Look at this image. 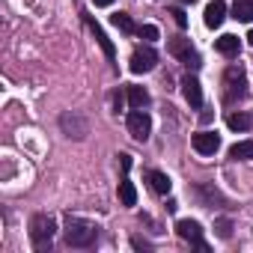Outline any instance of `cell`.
<instances>
[{
  "label": "cell",
  "instance_id": "6da1fadb",
  "mask_svg": "<svg viewBox=\"0 0 253 253\" xmlns=\"http://www.w3.org/2000/svg\"><path fill=\"white\" fill-rule=\"evenodd\" d=\"M98 238V226L81 217H66V244L69 247H89Z\"/></svg>",
  "mask_w": 253,
  "mask_h": 253
},
{
  "label": "cell",
  "instance_id": "7a4b0ae2",
  "mask_svg": "<svg viewBox=\"0 0 253 253\" xmlns=\"http://www.w3.org/2000/svg\"><path fill=\"white\" fill-rule=\"evenodd\" d=\"M54 232H57L54 217H48V214H33L30 217V241H33L36 250H48Z\"/></svg>",
  "mask_w": 253,
  "mask_h": 253
},
{
  "label": "cell",
  "instance_id": "3957f363",
  "mask_svg": "<svg viewBox=\"0 0 253 253\" xmlns=\"http://www.w3.org/2000/svg\"><path fill=\"white\" fill-rule=\"evenodd\" d=\"M149 131H152V119L149 113L140 107V110H131L128 113V134L137 140V143H146L149 140Z\"/></svg>",
  "mask_w": 253,
  "mask_h": 253
},
{
  "label": "cell",
  "instance_id": "277c9868",
  "mask_svg": "<svg viewBox=\"0 0 253 253\" xmlns=\"http://www.w3.org/2000/svg\"><path fill=\"white\" fill-rule=\"evenodd\" d=\"M223 86H226V98H241L247 92V75L241 66H229L226 69V78H223Z\"/></svg>",
  "mask_w": 253,
  "mask_h": 253
},
{
  "label": "cell",
  "instance_id": "5b68a950",
  "mask_svg": "<svg viewBox=\"0 0 253 253\" xmlns=\"http://www.w3.org/2000/svg\"><path fill=\"white\" fill-rule=\"evenodd\" d=\"M176 232H179L185 241H191L197 250H209V244L203 241V226H200L197 220H191V217H182V220H176Z\"/></svg>",
  "mask_w": 253,
  "mask_h": 253
},
{
  "label": "cell",
  "instance_id": "8992f818",
  "mask_svg": "<svg viewBox=\"0 0 253 253\" xmlns=\"http://www.w3.org/2000/svg\"><path fill=\"white\" fill-rule=\"evenodd\" d=\"M170 54L179 57L188 69H197V66H200V57H197V51L191 48V39H170Z\"/></svg>",
  "mask_w": 253,
  "mask_h": 253
},
{
  "label": "cell",
  "instance_id": "52a82bcc",
  "mask_svg": "<svg viewBox=\"0 0 253 253\" xmlns=\"http://www.w3.org/2000/svg\"><path fill=\"white\" fill-rule=\"evenodd\" d=\"M155 63H158V54H155L152 48H137V51L131 54V72H134V75L152 72V69H155Z\"/></svg>",
  "mask_w": 253,
  "mask_h": 253
},
{
  "label": "cell",
  "instance_id": "ba28073f",
  "mask_svg": "<svg viewBox=\"0 0 253 253\" xmlns=\"http://www.w3.org/2000/svg\"><path fill=\"white\" fill-rule=\"evenodd\" d=\"M60 125H63V131L75 140H84L86 137V119L78 116V113H63L60 116Z\"/></svg>",
  "mask_w": 253,
  "mask_h": 253
},
{
  "label": "cell",
  "instance_id": "9c48e42d",
  "mask_svg": "<svg viewBox=\"0 0 253 253\" xmlns=\"http://www.w3.org/2000/svg\"><path fill=\"white\" fill-rule=\"evenodd\" d=\"M182 92H185V101L197 110V107H203V86H200V81L194 78V75H185L182 78Z\"/></svg>",
  "mask_w": 253,
  "mask_h": 253
},
{
  "label": "cell",
  "instance_id": "30bf717a",
  "mask_svg": "<svg viewBox=\"0 0 253 253\" xmlns=\"http://www.w3.org/2000/svg\"><path fill=\"white\" fill-rule=\"evenodd\" d=\"M194 149L200 155H214L220 149V137L214 131H200V134H194Z\"/></svg>",
  "mask_w": 253,
  "mask_h": 253
},
{
  "label": "cell",
  "instance_id": "8fae6325",
  "mask_svg": "<svg viewBox=\"0 0 253 253\" xmlns=\"http://www.w3.org/2000/svg\"><path fill=\"white\" fill-rule=\"evenodd\" d=\"M223 18H226V3H223V0H211V3L206 6V15H203L206 27L209 30H217L223 24Z\"/></svg>",
  "mask_w": 253,
  "mask_h": 253
},
{
  "label": "cell",
  "instance_id": "7c38bea8",
  "mask_svg": "<svg viewBox=\"0 0 253 253\" xmlns=\"http://www.w3.org/2000/svg\"><path fill=\"white\" fill-rule=\"evenodd\" d=\"M125 98H128L131 110H140V107L149 104V92H146L143 86H125Z\"/></svg>",
  "mask_w": 253,
  "mask_h": 253
},
{
  "label": "cell",
  "instance_id": "4fadbf2b",
  "mask_svg": "<svg viewBox=\"0 0 253 253\" xmlns=\"http://www.w3.org/2000/svg\"><path fill=\"white\" fill-rule=\"evenodd\" d=\"M214 48H217V54H223V57H238V36H232V33H226V36H220L217 42H214Z\"/></svg>",
  "mask_w": 253,
  "mask_h": 253
},
{
  "label": "cell",
  "instance_id": "5bb4252c",
  "mask_svg": "<svg viewBox=\"0 0 253 253\" xmlns=\"http://www.w3.org/2000/svg\"><path fill=\"white\" fill-rule=\"evenodd\" d=\"M229 158L235 161H253V140H238L229 146Z\"/></svg>",
  "mask_w": 253,
  "mask_h": 253
},
{
  "label": "cell",
  "instance_id": "9a60e30c",
  "mask_svg": "<svg viewBox=\"0 0 253 253\" xmlns=\"http://www.w3.org/2000/svg\"><path fill=\"white\" fill-rule=\"evenodd\" d=\"M232 18L238 21H253V0H232Z\"/></svg>",
  "mask_w": 253,
  "mask_h": 253
},
{
  "label": "cell",
  "instance_id": "2e32d148",
  "mask_svg": "<svg viewBox=\"0 0 253 253\" xmlns=\"http://www.w3.org/2000/svg\"><path fill=\"white\" fill-rule=\"evenodd\" d=\"M149 185H152V191H155V194H170V188H173L170 176H167V173H161V170H152V173H149Z\"/></svg>",
  "mask_w": 253,
  "mask_h": 253
},
{
  "label": "cell",
  "instance_id": "e0dca14e",
  "mask_svg": "<svg viewBox=\"0 0 253 253\" xmlns=\"http://www.w3.org/2000/svg\"><path fill=\"white\" fill-rule=\"evenodd\" d=\"M89 30L95 33V39H98V45H101V51H104V57H107V60H113V57H116V48H113V42H110V39L104 36V30H101V27H98L95 21H89Z\"/></svg>",
  "mask_w": 253,
  "mask_h": 253
},
{
  "label": "cell",
  "instance_id": "ac0fdd59",
  "mask_svg": "<svg viewBox=\"0 0 253 253\" xmlns=\"http://www.w3.org/2000/svg\"><path fill=\"white\" fill-rule=\"evenodd\" d=\"M119 200H122V206H137V191H134L131 179H122L119 182Z\"/></svg>",
  "mask_w": 253,
  "mask_h": 253
},
{
  "label": "cell",
  "instance_id": "d6986e66",
  "mask_svg": "<svg viewBox=\"0 0 253 253\" xmlns=\"http://www.w3.org/2000/svg\"><path fill=\"white\" fill-rule=\"evenodd\" d=\"M226 125H229L232 131H247L250 125H253V116L250 113H229L226 116Z\"/></svg>",
  "mask_w": 253,
  "mask_h": 253
},
{
  "label": "cell",
  "instance_id": "ffe728a7",
  "mask_svg": "<svg viewBox=\"0 0 253 253\" xmlns=\"http://www.w3.org/2000/svg\"><path fill=\"white\" fill-rule=\"evenodd\" d=\"M110 21H113V27H119L122 33H134V21L125 15V12H116V15H110Z\"/></svg>",
  "mask_w": 253,
  "mask_h": 253
},
{
  "label": "cell",
  "instance_id": "44dd1931",
  "mask_svg": "<svg viewBox=\"0 0 253 253\" xmlns=\"http://www.w3.org/2000/svg\"><path fill=\"white\" fill-rule=\"evenodd\" d=\"M137 33H140V36H143L146 42H155V39H158V27H155V24H143V27H140Z\"/></svg>",
  "mask_w": 253,
  "mask_h": 253
},
{
  "label": "cell",
  "instance_id": "7402d4cb",
  "mask_svg": "<svg viewBox=\"0 0 253 253\" xmlns=\"http://www.w3.org/2000/svg\"><path fill=\"white\" fill-rule=\"evenodd\" d=\"M217 235H220V238H229V235H232V223H229L226 217L217 220Z\"/></svg>",
  "mask_w": 253,
  "mask_h": 253
},
{
  "label": "cell",
  "instance_id": "603a6c76",
  "mask_svg": "<svg viewBox=\"0 0 253 253\" xmlns=\"http://www.w3.org/2000/svg\"><path fill=\"white\" fill-rule=\"evenodd\" d=\"M170 15H173V18H176V24H179V27H188V15H185V12H182V9H173V12H170Z\"/></svg>",
  "mask_w": 253,
  "mask_h": 253
},
{
  "label": "cell",
  "instance_id": "cb8c5ba5",
  "mask_svg": "<svg viewBox=\"0 0 253 253\" xmlns=\"http://www.w3.org/2000/svg\"><path fill=\"white\" fill-rule=\"evenodd\" d=\"M131 244H134L137 250H149V241H143V238H131Z\"/></svg>",
  "mask_w": 253,
  "mask_h": 253
},
{
  "label": "cell",
  "instance_id": "d4e9b609",
  "mask_svg": "<svg viewBox=\"0 0 253 253\" xmlns=\"http://www.w3.org/2000/svg\"><path fill=\"white\" fill-rule=\"evenodd\" d=\"M92 3H95V6H110L113 0H92Z\"/></svg>",
  "mask_w": 253,
  "mask_h": 253
},
{
  "label": "cell",
  "instance_id": "484cf974",
  "mask_svg": "<svg viewBox=\"0 0 253 253\" xmlns=\"http://www.w3.org/2000/svg\"><path fill=\"white\" fill-rule=\"evenodd\" d=\"M247 42H250V45H253V30H250V33H247Z\"/></svg>",
  "mask_w": 253,
  "mask_h": 253
}]
</instances>
